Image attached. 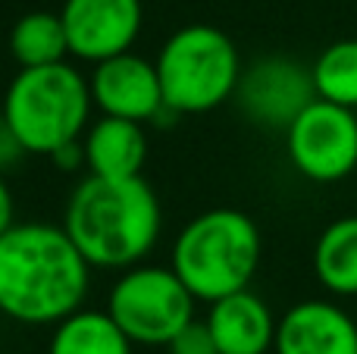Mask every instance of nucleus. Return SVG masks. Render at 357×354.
Returning <instances> with one entry per match:
<instances>
[{
    "instance_id": "nucleus-7",
    "label": "nucleus",
    "mask_w": 357,
    "mask_h": 354,
    "mask_svg": "<svg viewBox=\"0 0 357 354\" xmlns=\"http://www.w3.org/2000/svg\"><path fill=\"white\" fill-rule=\"evenodd\" d=\"M289 160L310 182H342L357 169V110L317 98L285 129Z\"/></svg>"
},
{
    "instance_id": "nucleus-18",
    "label": "nucleus",
    "mask_w": 357,
    "mask_h": 354,
    "mask_svg": "<svg viewBox=\"0 0 357 354\" xmlns=\"http://www.w3.org/2000/svg\"><path fill=\"white\" fill-rule=\"evenodd\" d=\"M167 348H169V354H220L207 320H191Z\"/></svg>"
},
{
    "instance_id": "nucleus-11",
    "label": "nucleus",
    "mask_w": 357,
    "mask_h": 354,
    "mask_svg": "<svg viewBox=\"0 0 357 354\" xmlns=\"http://www.w3.org/2000/svg\"><path fill=\"white\" fill-rule=\"evenodd\" d=\"M273 351L357 354V323L333 301H301L282 314Z\"/></svg>"
},
{
    "instance_id": "nucleus-6",
    "label": "nucleus",
    "mask_w": 357,
    "mask_h": 354,
    "mask_svg": "<svg viewBox=\"0 0 357 354\" xmlns=\"http://www.w3.org/2000/svg\"><path fill=\"white\" fill-rule=\"evenodd\" d=\"M195 301L173 267L135 263L113 282L107 314L135 345H169L195 320Z\"/></svg>"
},
{
    "instance_id": "nucleus-20",
    "label": "nucleus",
    "mask_w": 357,
    "mask_h": 354,
    "mask_svg": "<svg viewBox=\"0 0 357 354\" xmlns=\"http://www.w3.org/2000/svg\"><path fill=\"white\" fill-rule=\"evenodd\" d=\"M50 157H54V163L60 169H79L85 167V141H69L63 148H56Z\"/></svg>"
},
{
    "instance_id": "nucleus-19",
    "label": "nucleus",
    "mask_w": 357,
    "mask_h": 354,
    "mask_svg": "<svg viewBox=\"0 0 357 354\" xmlns=\"http://www.w3.org/2000/svg\"><path fill=\"white\" fill-rule=\"evenodd\" d=\"M22 154H29V151L22 148V141H19L16 132L10 129V123L0 116V169H10Z\"/></svg>"
},
{
    "instance_id": "nucleus-9",
    "label": "nucleus",
    "mask_w": 357,
    "mask_h": 354,
    "mask_svg": "<svg viewBox=\"0 0 357 354\" xmlns=\"http://www.w3.org/2000/svg\"><path fill=\"white\" fill-rule=\"evenodd\" d=\"M88 82H91L94 107L104 116L154 123L169 110L167 98H163L157 63L144 60L132 50L94 63V72Z\"/></svg>"
},
{
    "instance_id": "nucleus-2",
    "label": "nucleus",
    "mask_w": 357,
    "mask_h": 354,
    "mask_svg": "<svg viewBox=\"0 0 357 354\" xmlns=\"http://www.w3.org/2000/svg\"><path fill=\"white\" fill-rule=\"evenodd\" d=\"M160 201L142 179L88 176L73 188L66 226L75 248L98 270H129L154 251L160 238Z\"/></svg>"
},
{
    "instance_id": "nucleus-3",
    "label": "nucleus",
    "mask_w": 357,
    "mask_h": 354,
    "mask_svg": "<svg viewBox=\"0 0 357 354\" xmlns=\"http://www.w3.org/2000/svg\"><path fill=\"white\" fill-rule=\"evenodd\" d=\"M169 267L191 295L207 305L241 292L260 267L257 223L232 207L201 213L178 232Z\"/></svg>"
},
{
    "instance_id": "nucleus-12",
    "label": "nucleus",
    "mask_w": 357,
    "mask_h": 354,
    "mask_svg": "<svg viewBox=\"0 0 357 354\" xmlns=\"http://www.w3.org/2000/svg\"><path fill=\"white\" fill-rule=\"evenodd\" d=\"M207 326L220 354H266L276 345L279 320L260 295L241 288L210 305Z\"/></svg>"
},
{
    "instance_id": "nucleus-17",
    "label": "nucleus",
    "mask_w": 357,
    "mask_h": 354,
    "mask_svg": "<svg viewBox=\"0 0 357 354\" xmlns=\"http://www.w3.org/2000/svg\"><path fill=\"white\" fill-rule=\"evenodd\" d=\"M317 98L357 110V41H335L310 66Z\"/></svg>"
},
{
    "instance_id": "nucleus-5",
    "label": "nucleus",
    "mask_w": 357,
    "mask_h": 354,
    "mask_svg": "<svg viewBox=\"0 0 357 354\" xmlns=\"http://www.w3.org/2000/svg\"><path fill=\"white\" fill-rule=\"evenodd\" d=\"M163 98L173 113H207L235 98L241 56L232 38L213 25H185L157 54Z\"/></svg>"
},
{
    "instance_id": "nucleus-16",
    "label": "nucleus",
    "mask_w": 357,
    "mask_h": 354,
    "mask_svg": "<svg viewBox=\"0 0 357 354\" xmlns=\"http://www.w3.org/2000/svg\"><path fill=\"white\" fill-rule=\"evenodd\" d=\"M10 54L22 69L54 66L69 56V38L60 13H25L10 29Z\"/></svg>"
},
{
    "instance_id": "nucleus-1",
    "label": "nucleus",
    "mask_w": 357,
    "mask_h": 354,
    "mask_svg": "<svg viewBox=\"0 0 357 354\" xmlns=\"http://www.w3.org/2000/svg\"><path fill=\"white\" fill-rule=\"evenodd\" d=\"M91 282L66 226L13 223L0 236V314L25 326L60 323L82 307Z\"/></svg>"
},
{
    "instance_id": "nucleus-4",
    "label": "nucleus",
    "mask_w": 357,
    "mask_h": 354,
    "mask_svg": "<svg viewBox=\"0 0 357 354\" xmlns=\"http://www.w3.org/2000/svg\"><path fill=\"white\" fill-rule=\"evenodd\" d=\"M91 82L63 60L54 66L19 69L3 94L0 116L29 154L50 157L56 148L85 135L91 125Z\"/></svg>"
},
{
    "instance_id": "nucleus-21",
    "label": "nucleus",
    "mask_w": 357,
    "mask_h": 354,
    "mask_svg": "<svg viewBox=\"0 0 357 354\" xmlns=\"http://www.w3.org/2000/svg\"><path fill=\"white\" fill-rule=\"evenodd\" d=\"M16 223V207H13V192L6 188V182L0 179V236Z\"/></svg>"
},
{
    "instance_id": "nucleus-10",
    "label": "nucleus",
    "mask_w": 357,
    "mask_h": 354,
    "mask_svg": "<svg viewBox=\"0 0 357 354\" xmlns=\"http://www.w3.org/2000/svg\"><path fill=\"white\" fill-rule=\"evenodd\" d=\"M69 38V54L100 63L132 50L142 31V0H66L60 10Z\"/></svg>"
},
{
    "instance_id": "nucleus-14",
    "label": "nucleus",
    "mask_w": 357,
    "mask_h": 354,
    "mask_svg": "<svg viewBox=\"0 0 357 354\" xmlns=\"http://www.w3.org/2000/svg\"><path fill=\"white\" fill-rule=\"evenodd\" d=\"M132 345L135 342L107 311L79 307L56 323L47 354H132Z\"/></svg>"
},
{
    "instance_id": "nucleus-8",
    "label": "nucleus",
    "mask_w": 357,
    "mask_h": 354,
    "mask_svg": "<svg viewBox=\"0 0 357 354\" xmlns=\"http://www.w3.org/2000/svg\"><path fill=\"white\" fill-rule=\"evenodd\" d=\"M235 98L248 119L285 132L298 119V113L317 100L314 72L289 56H264L241 69Z\"/></svg>"
},
{
    "instance_id": "nucleus-15",
    "label": "nucleus",
    "mask_w": 357,
    "mask_h": 354,
    "mask_svg": "<svg viewBox=\"0 0 357 354\" xmlns=\"http://www.w3.org/2000/svg\"><path fill=\"white\" fill-rule=\"evenodd\" d=\"M314 273L333 295H357V217H342L320 232Z\"/></svg>"
},
{
    "instance_id": "nucleus-13",
    "label": "nucleus",
    "mask_w": 357,
    "mask_h": 354,
    "mask_svg": "<svg viewBox=\"0 0 357 354\" xmlns=\"http://www.w3.org/2000/svg\"><path fill=\"white\" fill-rule=\"evenodd\" d=\"M85 167L91 176L104 179H132L142 176L148 160L144 123L123 116H100L85 132Z\"/></svg>"
}]
</instances>
